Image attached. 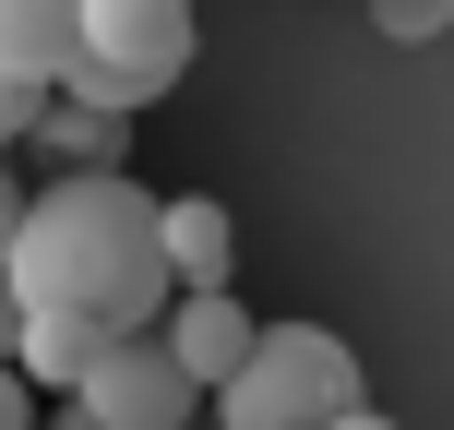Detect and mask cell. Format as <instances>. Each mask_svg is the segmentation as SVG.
<instances>
[{
	"mask_svg": "<svg viewBox=\"0 0 454 430\" xmlns=\"http://www.w3.org/2000/svg\"><path fill=\"white\" fill-rule=\"evenodd\" d=\"M156 215H168V192H144L132 168H60L48 192H24V227L0 251L12 311H60V323H96V335H156L168 299H180Z\"/></svg>",
	"mask_w": 454,
	"mask_h": 430,
	"instance_id": "cell-1",
	"label": "cell"
},
{
	"mask_svg": "<svg viewBox=\"0 0 454 430\" xmlns=\"http://www.w3.org/2000/svg\"><path fill=\"white\" fill-rule=\"evenodd\" d=\"M347 407H371V395H359V347L323 335V323H263L251 359L204 395L215 430H323V418H347Z\"/></svg>",
	"mask_w": 454,
	"mask_h": 430,
	"instance_id": "cell-2",
	"label": "cell"
},
{
	"mask_svg": "<svg viewBox=\"0 0 454 430\" xmlns=\"http://www.w3.org/2000/svg\"><path fill=\"white\" fill-rule=\"evenodd\" d=\"M180 72H192V0H84L72 60H60V96L132 120V108H156Z\"/></svg>",
	"mask_w": 454,
	"mask_h": 430,
	"instance_id": "cell-3",
	"label": "cell"
},
{
	"mask_svg": "<svg viewBox=\"0 0 454 430\" xmlns=\"http://www.w3.org/2000/svg\"><path fill=\"white\" fill-rule=\"evenodd\" d=\"M72 395H84L108 430H192V418H204V383L168 359V335H108Z\"/></svg>",
	"mask_w": 454,
	"mask_h": 430,
	"instance_id": "cell-4",
	"label": "cell"
},
{
	"mask_svg": "<svg viewBox=\"0 0 454 430\" xmlns=\"http://www.w3.org/2000/svg\"><path fill=\"white\" fill-rule=\"evenodd\" d=\"M156 335H168V359H180L192 383L215 395L227 371L251 359V335H263V323L239 311V287H180V299H168V323H156Z\"/></svg>",
	"mask_w": 454,
	"mask_h": 430,
	"instance_id": "cell-5",
	"label": "cell"
},
{
	"mask_svg": "<svg viewBox=\"0 0 454 430\" xmlns=\"http://www.w3.org/2000/svg\"><path fill=\"white\" fill-rule=\"evenodd\" d=\"M156 239H168V275H180V287H227V275H239V227H227L215 192H168Z\"/></svg>",
	"mask_w": 454,
	"mask_h": 430,
	"instance_id": "cell-6",
	"label": "cell"
},
{
	"mask_svg": "<svg viewBox=\"0 0 454 430\" xmlns=\"http://www.w3.org/2000/svg\"><path fill=\"white\" fill-rule=\"evenodd\" d=\"M72 24H84V0H0V72L12 84H60Z\"/></svg>",
	"mask_w": 454,
	"mask_h": 430,
	"instance_id": "cell-7",
	"label": "cell"
},
{
	"mask_svg": "<svg viewBox=\"0 0 454 430\" xmlns=\"http://www.w3.org/2000/svg\"><path fill=\"white\" fill-rule=\"evenodd\" d=\"M96 347H108V335H96V323H60V311H24V335H12V371H24V383H36V395H72V383H84V371H96Z\"/></svg>",
	"mask_w": 454,
	"mask_h": 430,
	"instance_id": "cell-8",
	"label": "cell"
},
{
	"mask_svg": "<svg viewBox=\"0 0 454 430\" xmlns=\"http://www.w3.org/2000/svg\"><path fill=\"white\" fill-rule=\"evenodd\" d=\"M24 144L48 156V180H60V168H120V144H132V120H108V108H72V96H48V120H36Z\"/></svg>",
	"mask_w": 454,
	"mask_h": 430,
	"instance_id": "cell-9",
	"label": "cell"
},
{
	"mask_svg": "<svg viewBox=\"0 0 454 430\" xmlns=\"http://www.w3.org/2000/svg\"><path fill=\"white\" fill-rule=\"evenodd\" d=\"M371 24H383L395 48H419V36H442V24H454V0H371Z\"/></svg>",
	"mask_w": 454,
	"mask_h": 430,
	"instance_id": "cell-10",
	"label": "cell"
},
{
	"mask_svg": "<svg viewBox=\"0 0 454 430\" xmlns=\"http://www.w3.org/2000/svg\"><path fill=\"white\" fill-rule=\"evenodd\" d=\"M48 96H60V84H12V72H0V156H12V144L48 120Z\"/></svg>",
	"mask_w": 454,
	"mask_h": 430,
	"instance_id": "cell-11",
	"label": "cell"
},
{
	"mask_svg": "<svg viewBox=\"0 0 454 430\" xmlns=\"http://www.w3.org/2000/svg\"><path fill=\"white\" fill-rule=\"evenodd\" d=\"M36 407H48V395H36V383H24V371H12V359H0V430H36Z\"/></svg>",
	"mask_w": 454,
	"mask_h": 430,
	"instance_id": "cell-12",
	"label": "cell"
},
{
	"mask_svg": "<svg viewBox=\"0 0 454 430\" xmlns=\"http://www.w3.org/2000/svg\"><path fill=\"white\" fill-rule=\"evenodd\" d=\"M12 227H24V180H12V156H0V251H12Z\"/></svg>",
	"mask_w": 454,
	"mask_h": 430,
	"instance_id": "cell-13",
	"label": "cell"
},
{
	"mask_svg": "<svg viewBox=\"0 0 454 430\" xmlns=\"http://www.w3.org/2000/svg\"><path fill=\"white\" fill-rule=\"evenodd\" d=\"M36 430H108V418H96L84 395H60V418H36Z\"/></svg>",
	"mask_w": 454,
	"mask_h": 430,
	"instance_id": "cell-14",
	"label": "cell"
},
{
	"mask_svg": "<svg viewBox=\"0 0 454 430\" xmlns=\"http://www.w3.org/2000/svg\"><path fill=\"white\" fill-rule=\"evenodd\" d=\"M12 335H24V311H12V275H0V359H12Z\"/></svg>",
	"mask_w": 454,
	"mask_h": 430,
	"instance_id": "cell-15",
	"label": "cell"
},
{
	"mask_svg": "<svg viewBox=\"0 0 454 430\" xmlns=\"http://www.w3.org/2000/svg\"><path fill=\"white\" fill-rule=\"evenodd\" d=\"M323 430H395V418L383 407H347V418H323Z\"/></svg>",
	"mask_w": 454,
	"mask_h": 430,
	"instance_id": "cell-16",
	"label": "cell"
}]
</instances>
